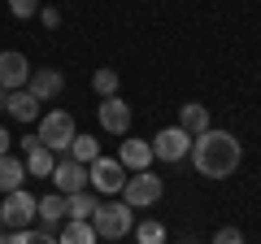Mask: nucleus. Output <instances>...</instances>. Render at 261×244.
I'll list each match as a JSON object with an SVG mask.
<instances>
[{
    "mask_svg": "<svg viewBox=\"0 0 261 244\" xmlns=\"http://www.w3.org/2000/svg\"><path fill=\"white\" fill-rule=\"evenodd\" d=\"M5 113H9L13 122H22V127H27V122H39V118H44V105H39L35 96L22 87V92H9V101H5Z\"/></svg>",
    "mask_w": 261,
    "mask_h": 244,
    "instance_id": "12",
    "label": "nucleus"
},
{
    "mask_svg": "<svg viewBox=\"0 0 261 244\" xmlns=\"http://www.w3.org/2000/svg\"><path fill=\"white\" fill-rule=\"evenodd\" d=\"M118 70H96L92 75V87H96V96H100V101H109V96H118Z\"/></svg>",
    "mask_w": 261,
    "mask_h": 244,
    "instance_id": "22",
    "label": "nucleus"
},
{
    "mask_svg": "<svg viewBox=\"0 0 261 244\" xmlns=\"http://www.w3.org/2000/svg\"><path fill=\"white\" fill-rule=\"evenodd\" d=\"M48 179L57 183L61 197H74V192H87V188H92L87 166H83V161H74V157H57V166H53V175H48Z\"/></svg>",
    "mask_w": 261,
    "mask_h": 244,
    "instance_id": "9",
    "label": "nucleus"
},
{
    "mask_svg": "<svg viewBox=\"0 0 261 244\" xmlns=\"http://www.w3.org/2000/svg\"><path fill=\"white\" fill-rule=\"evenodd\" d=\"M92 227H96L100 240H126V235L135 231V209H130L126 201H100Z\"/></svg>",
    "mask_w": 261,
    "mask_h": 244,
    "instance_id": "3",
    "label": "nucleus"
},
{
    "mask_svg": "<svg viewBox=\"0 0 261 244\" xmlns=\"http://www.w3.org/2000/svg\"><path fill=\"white\" fill-rule=\"evenodd\" d=\"M135 244H166V223L140 218V223H135Z\"/></svg>",
    "mask_w": 261,
    "mask_h": 244,
    "instance_id": "21",
    "label": "nucleus"
},
{
    "mask_svg": "<svg viewBox=\"0 0 261 244\" xmlns=\"http://www.w3.org/2000/svg\"><path fill=\"white\" fill-rule=\"evenodd\" d=\"M96 118H100L105 135H130V105L122 96H109V101L96 105Z\"/></svg>",
    "mask_w": 261,
    "mask_h": 244,
    "instance_id": "10",
    "label": "nucleus"
},
{
    "mask_svg": "<svg viewBox=\"0 0 261 244\" xmlns=\"http://www.w3.org/2000/svg\"><path fill=\"white\" fill-rule=\"evenodd\" d=\"M96 209H100V201H96V192H74V197H65V218H74V223H92Z\"/></svg>",
    "mask_w": 261,
    "mask_h": 244,
    "instance_id": "16",
    "label": "nucleus"
},
{
    "mask_svg": "<svg viewBox=\"0 0 261 244\" xmlns=\"http://www.w3.org/2000/svg\"><path fill=\"white\" fill-rule=\"evenodd\" d=\"M61 218H65V197H61V192L39 197V223H44V227H57Z\"/></svg>",
    "mask_w": 261,
    "mask_h": 244,
    "instance_id": "19",
    "label": "nucleus"
},
{
    "mask_svg": "<svg viewBox=\"0 0 261 244\" xmlns=\"http://www.w3.org/2000/svg\"><path fill=\"white\" fill-rule=\"evenodd\" d=\"M35 135H39V144H44L48 153L65 157V153H70V144H74V135H79V127H74V118H70L65 109H48L44 118H39Z\"/></svg>",
    "mask_w": 261,
    "mask_h": 244,
    "instance_id": "2",
    "label": "nucleus"
},
{
    "mask_svg": "<svg viewBox=\"0 0 261 244\" xmlns=\"http://www.w3.org/2000/svg\"><path fill=\"white\" fill-rule=\"evenodd\" d=\"M53 166H57V153H48L44 144L27 149V175H39V179H48V175H53Z\"/></svg>",
    "mask_w": 261,
    "mask_h": 244,
    "instance_id": "18",
    "label": "nucleus"
},
{
    "mask_svg": "<svg viewBox=\"0 0 261 244\" xmlns=\"http://www.w3.org/2000/svg\"><path fill=\"white\" fill-rule=\"evenodd\" d=\"M87 179H92V192L96 197H122V188H126V166H122L118 157H96L92 166H87Z\"/></svg>",
    "mask_w": 261,
    "mask_h": 244,
    "instance_id": "5",
    "label": "nucleus"
},
{
    "mask_svg": "<svg viewBox=\"0 0 261 244\" xmlns=\"http://www.w3.org/2000/svg\"><path fill=\"white\" fill-rule=\"evenodd\" d=\"M0 231H5V214H0Z\"/></svg>",
    "mask_w": 261,
    "mask_h": 244,
    "instance_id": "29",
    "label": "nucleus"
},
{
    "mask_svg": "<svg viewBox=\"0 0 261 244\" xmlns=\"http://www.w3.org/2000/svg\"><path fill=\"white\" fill-rule=\"evenodd\" d=\"M39 22H44L48 31H57V27H61V13H57V9H39Z\"/></svg>",
    "mask_w": 261,
    "mask_h": 244,
    "instance_id": "26",
    "label": "nucleus"
},
{
    "mask_svg": "<svg viewBox=\"0 0 261 244\" xmlns=\"http://www.w3.org/2000/svg\"><path fill=\"white\" fill-rule=\"evenodd\" d=\"M214 244H244V231H240V227H218Z\"/></svg>",
    "mask_w": 261,
    "mask_h": 244,
    "instance_id": "25",
    "label": "nucleus"
},
{
    "mask_svg": "<svg viewBox=\"0 0 261 244\" xmlns=\"http://www.w3.org/2000/svg\"><path fill=\"white\" fill-rule=\"evenodd\" d=\"M240 161H244V144L235 140L231 131H222V127H209L205 135H196V140H192V166H196V175L231 179L235 170H240Z\"/></svg>",
    "mask_w": 261,
    "mask_h": 244,
    "instance_id": "1",
    "label": "nucleus"
},
{
    "mask_svg": "<svg viewBox=\"0 0 261 244\" xmlns=\"http://www.w3.org/2000/svg\"><path fill=\"white\" fill-rule=\"evenodd\" d=\"M9 13L27 22V18H35V13H39V0H9Z\"/></svg>",
    "mask_w": 261,
    "mask_h": 244,
    "instance_id": "24",
    "label": "nucleus"
},
{
    "mask_svg": "<svg viewBox=\"0 0 261 244\" xmlns=\"http://www.w3.org/2000/svg\"><path fill=\"white\" fill-rule=\"evenodd\" d=\"M57 244H96V227H92V223H74V218H65Z\"/></svg>",
    "mask_w": 261,
    "mask_h": 244,
    "instance_id": "17",
    "label": "nucleus"
},
{
    "mask_svg": "<svg viewBox=\"0 0 261 244\" xmlns=\"http://www.w3.org/2000/svg\"><path fill=\"white\" fill-rule=\"evenodd\" d=\"M118 161L130 170V175H140V170H152V140H140V135H126L118 149Z\"/></svg>",
    "mask_w": 261,
    "mask_h": 244,
    "instance_id": "11",
    "label": "nucleus"
},
{
    "mask_svg": "<svg viewBox=\"0 0 261 244\" xmlns=\"http://www.w3.org/2000/svg\"><path fill=\"white\" fill-rule=\"evenodd\" d=\"M9 144H13V135L5 131V127H0V157H5V153H9Z\"/></svg>",
    "mask_w": 261,
    "mask_h": 244,
    "instance_id": "27",
    "label": "nucleus"
},
{
    "mask_svg": "<svg viewBox=\"0 0 261 244\" xmlns=\"http://www.w3.org/2000/svg\"><path fill=\"white\" fill-rule=\"evenodd\" d=\"M5 101H9V92H0V113H5Z\"/></svg>",
    "mask_w": 261,
    "mask_h": 244,
    "instance_id": "28",
    "label": "nucleus"
},
{
    "mask_svg": "<svg viewBox=\"0 0 261 244\" xmlns=\"http://www.w3.org/2000/svg\"><path fill=\"white\" fill-rule=\"evenodd\" d=\"M9 244H57L53 231H35V227H27V231H9Z\"/></svg>",
    "mask_w": 261,
    "mask_h": 244,
    "instance_id": "23",
    "label": "nucleus"
},
{
    "mask_svg": "<svg viewBox=\"0 0 261 244\" xmlns=\"http://www.w3.org/2000/svg\"><path fill=\"white\" fill-rule=\"evenodd\" d=\"M65 157H74V161H83V166H92L96 157H100V140L96 135H74V144H70V153Z\"/></svg>",
    "mask_w": 261,
    "mask_h": 244,
    "instance_id": "20",
    "label": "nucleus"
},
{
    "mask_svg": "<svg viewBox=\"0 0 261 244\" xmlns=\"http://www.w3.org/2000/svg\"><path fill=\"white\" fill-rule=\"evenodd\" d=\"M61 87H65V75H61V70H35V75H31V83H27V92L35 96L39 105H48V101H57V96H61Z\"/></svg>",
    "mask_w": 261,
    "mask_h": 244,
    "instance_id": "13",
    "label": "nucleus"
},
{
    "mask_svg": "<svg viewBox=\"0 0 261 244\" xmlns=\"http://www.w3.org/2000/svg\"><path fill=\"white\" fill-rule=\"evenodd\" d=\"M166 197V179L152 175V170H140V175H126V188H122V201L130 209H152Z\"/></svg>",
    "mask_w": 261,
    "mask_h": 244,
    "instance_id": "4",
    "label": "nucleus"
},
{
    "mask_svg": "<svg viewBox=\"0 0 261 244\" xmlns=\"http://www.w3.org/2000/svg\"><path fill=\"white\" fill-rule=\"evenodd\" d=\"M31 75H35V66L27 61V53H18V48L0 53V92H22L31 83Z\"/></svg>",
    "mask_w": 261,
    "mask_h": 244,
    "instance_id": "8",
    "label": "nucleus"
},
{
    "mask_svg": "<svg viewBox=\"0 0 261 244\" xmlns=\"http://www.w3.org/2000/svg\"><path fill=\"white\" fill-rule=\"evenodd\" d=\"M178 127H183L187 135H205L214 122H209V105H200V101H187V105H178Z\"/></svg>",
    "mask_w": 261,
    "mask_h": 244,
    "instance_id": "14",
    "label": "nucleus"
},
{
    "mask_svg": "<svg viewBox=\"0 0 261 244\" xmlns=\"http://www.w3.org/2000/svg\"><path fill=\"white\" fill-rule=\"evenodd\" d=\"M152 157L166 161V166H174V161L192 157V135H187L178 122H174V127H161V131L152 135Z\"/></svg>",
    "mask_w": 261,
    "mask_h": 244,
    "instance_id": "7",
    "label": "nucleus"
},
{
    "mask_svg": "<svg viewBox=\"0 0 261 244\" xmlns=\"http://www.w3.org/2000/svg\"><path fill=\"white\" fill-rule=\"evenodd\" d=\"M0 214H5V227L9 231H27L39 218V197H31L27 188H18V192H9V197L0 201Z\"/></svg>",
    "mask_w": 261,
    "mask_h": 244,
    "instance_id": "6",
    "label": "nucleus"
},
{
    "mask_svg": "<svg viewBox=\"0 0 261 244\" xmlns=\"http://www.w3.org/2000/svg\"><path fill=\"white\" fill-rule=\"evenodd\" d=\"M22 183H27V161L13 157V153H5L0 157V192L9 197V192H18Z\"/></svg>",
    "mask_w": 261,
    "mask_h": 244,
    "instance_id": "15",
    "label": "nucleus"
}]
</instances>
